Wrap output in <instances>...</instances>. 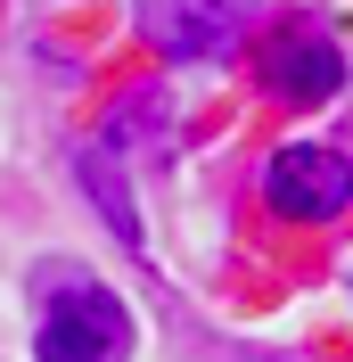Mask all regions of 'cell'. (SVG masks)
Returning a JSON list of instances; mask_svg holds the SVG:
<instances>
[{"mask_svg":"<svg viewBox=\"0 0 353 362\" xmlns=\"http://www.w3.org/2000/svg\"><path fill=\"white\" fill-rule=\"evenodd\" d=\"M33 346H42V362H124L132 354V313L115 305V288H99L83 272H58Z\"/></svg>","mask_w":353,"mask_h":362,"instance_id":"6da1fadb","label":"cell"},{"mask_svg":"<svg viewBox=\"0 0 353 362\" xmlns=\"http://www.w3.org/2000/svg\"><path fill=\"white\" fill-rule=\"evenodd\" d=\"M263 198L280 206L287 223H329L337 206L353 198V165L337 157V148H280L271 157V173H263Z\"/></svg>","mask_w":353,"mask_h":362,"instance_id":"7a4b0ae2","label":"cell"},{"mask_svg":"<svg viewBox=\"0 0 353 362\" xmlns=\"http://www.w3.org/2000/svg\"><path fill=\"white\" fill-rule=\"evenodd\" d=\"M255 74L280 90L287 107H321V99L337 90V74H345V58H337V42H329V33H312V25H287V33H271V42H263Z\"/></svg>","mask_w":353,"mask_h":362,"instance_id":"3957f363","label":"cell"},{"mask_svg":"<svg viewBox=\"0 0 353 362\" xmlns=\"http://www.w3.org/2000/svg\"><path fill=\"white\" fill-rule=\"evenodd\" d=\"M148 42L173 58H214L230 49V0H148Z\"/></svg>","mask_w":353,"mask_h":362,"instance_id":"277c9868","label":"cell"}]
</instances>
